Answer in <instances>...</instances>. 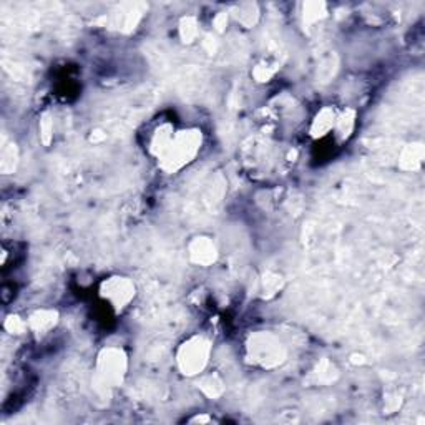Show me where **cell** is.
<instances>
[{
  "label": "cell",
  "mask_w": 425,
  "mask_h": 425,
  "mask_svg": "<svg viewBox=\"0 0 425 425\" xmlns=\"http://www.w3.org/2000/svg\"><path fill=\"white\" fill-rule=\"evenodd\" d=\"M198 389L202 390L208 399L216 400L224 394V389H226V387H224V381L216 372H211V374L203 372L202 376H199Z\"/></svg>",
  "instance_id": "5bb4252c"
},
{
  "label": "cell",
  "mask_w": 425,
  "mask_h": 425,
  "mask_svg": "<svg viewBox=\"0 0 425 425\" xmlns=\"http://www.w3.org/2000/svg\"><path fill=\"white\" fill-rule=\"evenodd\" d=\"M188 422H191V424H211V422H214V419L208 414H202V415H195V417L188 419Z\"/></svg>",
  "instance_id": "cb8c5ba5"
},
{
  "label": "cell",
  "mask_w": 425,
  "mask_h": 425,
  "mask_svg": "<svg viewBox=\"0 0 425 425\" xmlns=\"http://www.w3.org/2000/svg\"><path fill=\"white\" fill-rule=\"evenodd\" d=\"M312 376H314L316 384H331V382H334L335 376H338V369L329 361H321L316 366Z\"/></svg>",
  "instance_id": "d6986e66"
},
{
  "label": "cell",
  "mask_w": 425,
  "mask_h": 425,
  "mask_svg": "<svg viewBox=\"0 0 425 425\" xmlns=\"http://www.w3.org/2000/svg\"><path fill=\"white\" fill-rule=\"evenodd\" d=\"M302 23L304 27H312L328 17V4L326 2H306L302 4Z\"/></svg>",
  "instance_id": "9a60e30c"
},
{
  "label": "cell",
  "mask_w": 425,
  "mask_h": 425,
  "mask_svg": "<svg viewBox=\"0 0 425 425\" xmlns=\"http://www.w3.org/2000/svg\"><path fill=\"white\" fill-rule=\"evenodd\" d=\"M203 143L204 135L202 128L190 127L176 130L170 147L158 158V166H160V170L165 171L166 175H175V173L181 171L198 158L199 152H202L203 148Z\"/></svg>",
  "instance_id": "7a4b0ae2"
},
{
  "label": "cell",
  "mask_w": 425,
  "mask_h": 425,
  "mask_svg": "<svg viewBox=\"0 0 425 425\" xmlns=\"http://www.w3.org/2000/svg\"><path fill=\"white\" fill-rule=\"evenodd\" d=\"M339 110L334 105H326L321 110L316 111V115L312 116L309 125V137L312 140H322L328 135L334 132L335 120H338Z\"/></svg>",
  "instance_id": "ba28073f"
},
{
  "label": "cell",
  "mask_w": 425,
  "mask_h": 425,
  "mask_svg": "<svg viewBox=\"0 0 425 425\" xmlns=\"http://www.w3.org/2000/svg\"><path fill=\"white\" fill-rule=\"evenodd\" d=\"M278 73V65L269 62V60H261L251 70V77H253L254 82L258 83H269L276 77Z\"/></svg>",
  "instance_id": "ac0fdd59"
},
{
  "label": "cell",
  "mask_w": 425,
  "mask_h": 425,
  "mask_svg": "<svg viewBox=\"0 0 425 425\" xmlns=\"http://www.w3.org/2000/svg\"><path fill=\"white\" fill-rule=\"evenodd\" d=\"M142 6H132V4H128V6H123L120 8L118 13H113V27L121 30V32H132L137 29V25L142 20L143 12L138 11V8Z\"/></svg>",
  "instance_id": "4fadbf2b"
},
{
  "label": "cell",
  "mask_w": 425,
  "mask_h": 425,
  "mask_svg": "<svg viewBox=\"0 0 425 425\" xmlns=\"http://www.w3.org/2000/svg\"><path fill=\"white\" fill-rule=\"evenodd\" d=\"M230 16L242 29H254L261 18V11L256 2H241L233 6Z\"/></svg>",
  "instance_id": "8fae6325"
},
{
  "label": "cell",
  "mask_w": 425,
  "mask_h": 425,
  "mask_svg": "<svg viewBox=\"0 0 425 425\" xmlns=\"http://www.w3.org/2000/svg\"><path fill=\"white\" fill-rule=\"evenodd\" d=\"M245 361L261 371H274L288 361V347L271 331H253L245 340Z\"/></svg>",
  "instance_id": "6da1fadb"
},
{
  "label": "cell",
  "mask_w": 425,
  "mask_h": 425,
  "mask_svg": "<svg viewBox=\"0 0 425 425\" xmlns=\"http://www.w3.org/2000/svg\"><path fill=\"white\" fill-rule=\"evenodd\" d=\"M186 251L191 263L198 268H211L213 264H216L219 256L216 242L213 241V238L204 235L191 238Z\"/></svg>",
  "instance_id": "8992f818"
},
{
  "label": "cell",
  "mask_w": 425,
  "mask_h": 425,
  "mask_svg": "<svg viewBox=\"0 0 425 425\" xmlns=\"http://www.w3.org/2000/svg\"><path fill=\"white\" fill-rule=\"evenodd\" d=\"M213 354L211 339L203 334L190 335L185 339L175 352V362L178 371L185 377H199L207 371Z\"/></svg>",
  "instance_id": "277c9868"
},
{
  "label": "cell",
  "mask_w": 425,
  "mask_h": 425,
  "mask_svg": "<svg viewBox=\"0 0 425 425\" xmlns=\"http://www.w3.org/2000/svg\"><path fill=\"white\" fill-rule=\"evenodd\" d=\"M283 288V278L279 276V274L274 273H266L263 276V289L264 294H268V296H273V294H276L281 291Z\"/></svg>",
  "instance_id": "7402d4cb"
},
{
  "label": "cell",
  "mask_w": 425,
  "mask_h": 425,
  "mask_svg": "<svg viewBox=\"0 0 425 425\" xmlns=\"http://www.w3.org/2000/svg\"><path fill=\"white\" fill-rule=\"evenodd\" d=\"M128 354L120 345H105L100 349L93 369V386L101 394L118 389L123 386L128 374Z\"/></svg>",
  "instance_id": "3957f363"
},
{
  "label": "cell",
  "mask_w": 425,
  "mask_h": 425,
  "mask_svg": "<svg viewBox=\"0 0 425 425\" xmlns=\"http://www.w3.org/2000/svg\"><path fill=\"white\" fill-rule=\"evenodd\" d=\"M4 328H6L8 334L22 335L29 331V322H27V317L23 319V317L17 316V314H11V316H7L6 322H4Z\"/></svg>",
  "instance_id": "ffe728a7"
},
{
  "label": "cell",
  "mask_w": 425,
  "mask_h": 425,
  "mask_svg": "<svg viewBox=\"0 0 425 425\" xmlns=\"http://www.w3.org/2000/svg\"><path fill=\"white\" fill-rule=\"evenodd\" d=\"M27 322H29V331L34 333L39 338L50 334L57 328L60 322V314L54 307H40V309L32 311L27 316Z\"/></svg>",
  "instance_id": "52a82bcc"
},
{
  "label": "cell",
  "mask_w": 425,
  "mask_h": 425,
  "mask_svg": "<svg viewBox=\"0 0 425 425\" xmlns=\"http://www.w3.org/2000/svg\"><path fill=\"white\" fill-rule=\"evenodd\" d=\"M176 128L173 127L171 123H168V121H163V123L156 125L155 128H153V132L149 133L148 137V153L152 156H155L156 160L160 158L163 153L166 152V148L170 147L173 137H175Z\"/></svg>",
  "instance_id": "9c48e42d"
},
{
  "label": "cell",
  "mask_w": 425,
  "mask_h": 425,
  "mask_svg": "<svg viewBox=\"0 0 425 425\" xmlns=\"http://www.w3.org/2000/svg\"><path fill=\"white\" fill-rule=\"evenodd\" d=\"M39 137H40V142L44 143L45 147H49L50 142H52V138H54V120L49 113L42 115V118L39 121Z\"/></svg>",
  "instance_id": "44dd1931"
},
{
  "label": "cell",
  "mask_w": 425,
  "mask_h": 425,
  "mask_svg": "<svg viewBox=\"0 0 425 425\" xmlns=\"http://www.w3.org/2000/svg\"><path fill=\"white\" fill-rule=\"evenodd\" d=\"M98 296L116 314L123 312L137 297V284L123 274H111L98 284Z\"/></svg>",
  "instance_id": "5b68a950"
},
{
  "label": "cell",
  "mask_w": 425,
  "mask_h": 425,
  "mask_svg": "<svg viewBox=\"0 0 425 425\" xmlns=\"http://www.w3.org/2000/svg\"><path fill=\"white\" fill-rule=\"evenodd\" d=\"M424 144L422 143H410L405 144L399 155V168L404 171H419L424 165Z\"/></svg>",
  "instance_id": "7c38bea8"
},
{
  "label": "cell",
  "mask_w": 425,
  "mask_h": 425,
  "mask_svg": "<svg viewBox=\"0 0 425 425\" xmlns=\"http://www.w3.org/2000/svg\"><path fill=\"white\" fill-rule=\"evenodd\" d=\"M357 127V110L354 109H344L339 110L338 120H335V127H334V138L339 144H343L345 142L352 138L354 132H356Z\"/></svg>",
  "instance_id": "30bf717a"
},
{
  "label": "cell",
  "mask_w": 425,
  "mask_h": 425,
  "mask_svg": "<svg viewBox=\"0 0 425 425\" xmlns=\"http://www.w3.org/2000/svg\"><path fill=\"white\" fill-rule=\"evenodd\" d=\"M178 37L181 44L191 45L198 40L199 37V22L193 16H185L178 22Z\"/></svg>",
  "instance_id": "2e32d148"
},
{
  "label": "cell",
  "mask_w": 425,
  "mask_h": 425,
  "mask_svg": "<svg viewBox=\"0 0 425 425\" xmlns=\"http://www.w3.org/2000/svg\"><path fill=\"white\" fill-rule=\"evenodd\" d=\"M230 20H231L230 12H218L216 16L213 17L214 30L219 32V34H223V32L228 29V23H230Z\"/></svg>",
  "instance_id": "603a6c76"
},
{
  "label": "cell",
  "mask_w": 425,
  "mask_h": 425,
  "mask_svg": "<svg viewBox=\"0 0 425 425\" xmlns=\"http://www.w3.org/2000/svg\"><path fill=\"white\" fill-rule=\"evenodd\" d=\"M18 165V148L16 142H4L2 153H0V168L4 175H11L17 170Z\"/></svg>",
  "instance_id": "e0dca14e"
}]
</instances>
